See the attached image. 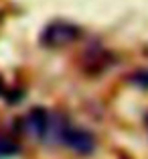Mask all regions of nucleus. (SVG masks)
Wrapping results in <instances>:
<instances>
[{
	"label": "nucleus",
	"mask_w": 148,
	"mask_h": 159,
	"mask_svg": "<svg viewBox=\"0 0 148 159\" xmlns=\"http://www.w3.org/2000/svg\"><path fill=\"white\" fill-rule=\"evenodd\" d=\"M79 35H81V31L73 23L55 20V23H49L43 29L41 43L45 47H65V45H69V43H73Z\"/></svg>",
	"instance_id": "obj_1"
},
{
	"label": "nucleus",
	"mask_w": 148,
	"mask_h": 159,
	"mask_svg": "<svg viewBox=\"0 0 148 159\" xmlns=\"http://www.w3.org/2000/svg\"><path fill=\"white\" fill-rule=\"evenodd\" d=\"M23 126L28 137H32L37 141H49L51 129H53V116L45 108H32L31 112H27Z\"/></svg>",
	"instance_id": "obj_2"
},
{
	"label": "nucleus",
	"mask_w": 148,
	"mask_h": 159,
	"mask_svg": "<svg viewBox=\"0 0 148 159\" xmlns=\"http://www.w3.org/2000/svg\"><path fill=\"white\" fill-rule=\"evenodd\" d=\"M19 153V145L14 141L6 139V137H0V159L4 157H12V155Z\"/></svg>",
	"instance_id": "obj_3"
},
{
	"label": "nucleus",
	"mask_w": 148,
	"mask_h": 159,
	"mask_svg": "<svg viewBox=\"0 0 148 159\" xmlns=\"http://www.w3.org/2000/svg\"><path fill=\"white\" fill-rule=\"evenodd\" d=\"M136 80H138V84H140V86L148 88V71H140V74L136 75Z\"/></svg>",
	"instance_id": "obj_4"
},
{
	"label": "nucleus",
	"mask_w": 148,
	"mask_h": 159,
	"mask_svg": "<svg viewBox=\"0 0 148 159\" xmlns=\"http://www.w3.org/2000/svg\"><path fill=\"white\" fill-rule=\"evenodd\" d=\"M4 92V86H2V80H0V94Z\"/></svg>",
	"instance_id": "obj_5"
}]
</instances>
